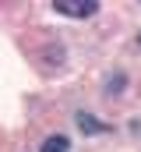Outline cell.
<instances>
[{
  "mask_svg": "<svg viewBox=\"0 0 141 152\" xmlns=\"http://www.w3.org/2000/svg\"><path fill=\"white\" fill-rule=\"evenodd\" d=\"M53 11L64 18H92L99 11L95 0H53Z\"/></svg>",
  "mask_w": 141,
  "mask_h": 152,
  "instance_id": "6da1fadb",
  "label": "cell"
},
{
  "mask_svg": "<svg viewBox=\"0 0 141 152\" xmlns=\"http://www.w3.org/2000/svg\"><path fill=\"white\" fill-rule=\"evenodd\" d=\"M78 127H81L85 134H102V131H106V124L95 120L92 113H78Z\"/></svg>",
  "mask_w": 141,
  "mask_h": 152,
  "instance_id": "7a4b0ae2",
  "label": "cell"
},
{
  "mask_svg": "<svg viewBox=\"0 0 141 152\" xmlns=\"http://www.w3.org/2000/svg\"><path fill=\"white\" fill-rule=\"evenodd\" d=\"M67 149H70L67 134H49V138L42 142V152H67Z\"/></svg>",
  "mask_w": 141,
  "mask_h": 152,
  "instance_id": "3957f363",
  "label": "cell"
},
{
  "mask_svg": "<svg viewBox=\"0 0 141 152\" xmlns=\"http://www.w3.org/2000/svg\"><path fill=\"white\" fill-rule=\"evenodd\" d=\"M138 42H141V36H138Z\"/></svg>",
  "mask_w": 141,
  "mask_h": 152,
  "instance_id": "277c9868",
  "label": "cell"
}]
</instances>
